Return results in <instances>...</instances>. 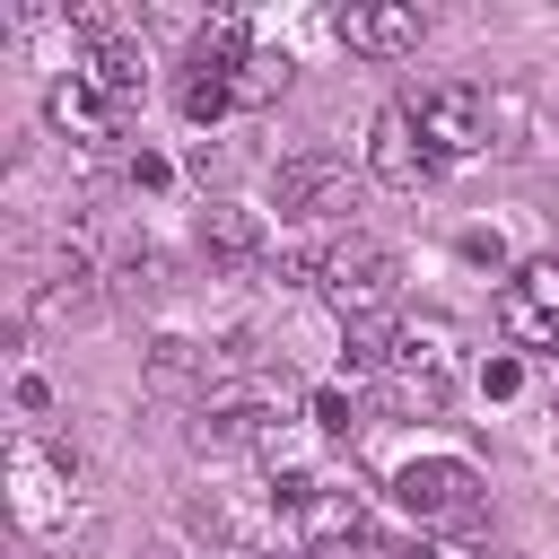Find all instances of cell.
Instances as JSON below:
<instances>
[{
  "label": "cell",
  "mask_w": 559,
  "mask_h": 559,
  "mask_svg": "<svg viewBox=\"0 0 559 559\" xmlns=\"http://www.w3.org/2000/svg\"><path fill=\"white\" fill-rule=\"evenodd\" d=\"M314 288H323V306L341 314V323H376L393 297H402V262H393V245H376V236H332L323 245V271H314Z\"/></svg>",
  "instance_id": "obj_1"
},
{
  "label": "cell",
  "mask_w": 559,
  "mask_h": 559,
  "mask_svg": "<svg viewBox=\"0 0 559 559\" xmlns=\"http://www.w3.org/2000/svg\"><path fill=\"white\" fill-rule=\"evenodd\" d=\"M489 96L480 87H428V96H411V122H419V148H428V166H463V157H480L489 148Z\"/></svg>",
  "instance_id": "obj_2"
},
{
  "label": "cell",
  "mask_w": 559,
  "mask_h": 559,
  "mask_svg": "<svg viewBox=\"0 0 559 559\" xmlns=\"http://www.w3.org/2000/svg\"><path fill=\"white\" fill-rule=\"evenodd\" d=\"M393 498L419 515V524H480V472L463 454H419L393 472Z\"/></svg>",
  "instance_id": "obj_3"
},
{
  "label": "cell",
  "mask_w": 559,
  "mask_h": 559,
  "mask_svg": "<svg viewBox=\"0 0 559 559\" xmlns=\"http://www.w3.org/2000/svg\"><path fill=\"white\" fill-rule=\"evenodd\" d=\"M0 463H9V515H17L26 533H44V542L70 533V472H61L35 437H9Z\"/></svg>",
  "instance_id": "obj_4"
},
{
  "label": "cell",
  "mask_w": 559,
  "mask_h": 559,
  "mask_svg": "<svg viewBox=\"0 0 559 559\" xmlns=\"http://www.w3.org/2000/svg\"><path fill=\"white\" fill-rule=\"evenodd\" d=\"M498 332L515 349H559V253H533L498 288Z\"/></svg>",
  "instance_id": "obj_5"
},
{
  "label": "cell",
  "mask_w": 559,
  "mask_h": 559,
  "mask_svg": "<svg viewBox=\"0 0 559 559\" xmlns=\"http://www.w3.org/2000/svg\"><path fill=\"white\" fill-rule=\"evenodd\" d=\"M271 201H280L288 218H341V210H358V175H349V157H332V148H297V157H280Z\"/></svg>",
  "instance_id": "obj_6"
},
{
  "label": "cell",
  "mask_w": 559,
  "mask_h": 559,
  "mask_svg": "<svg viewBox=\"0 0 559 559\" xmlns=\"http://www.w3.org/2000/svg\"><path fill=\"white\" fill-rule=\"evenodd\" d=\"M332 35H341L349 52H367V61H402V52L428 35V17H419L411 0H349V9L332 17Z\"/></svg>",
  "instance_id": "obj_7"
},
{
  "label": "cell",
  "mask_w": 559,
  "mask_h": 559,
  "mask_svg": "<svg viewBox=\"0 0 559 559\" xmlns=\"http://www.w3.org/2000/svg\"><path fill=\"white\" fill-rule=\"evenodd\" d=\"M367 175L376 183H393V192H419L437 166H428V148H419V122H411V105H384L376 122H367Z\"/></svg>",
  "instance_id": "obj_8"
},
{
  "label": "cell",
  "mask_w": 559,
  "mask_h": 559,
  "mask_svg": "<svg viewBox=\"0 0 559 559\" xmlns=\"http://www.w3.org/2000/svg\"><path fill=\"white\" fill-rule=\"evenodd\" d=\"M271 253V218L245 210V201H210L201 210V262L210 271H253Z\"/></svg>",
  "instance_id": "obj_9"
},
{
  "label": "cell",
  "mask_w": 559,
  "mask_h": 559,
  "mask_svg": "<svg viewBox=\"0 0 559 559\" xmlns=\"http://www.w3.org/2000/svg\"><path fill=\"white\" fill-rule=\"evenodd\" d=\"M367 533V507H358V489H341V480H314L306 489V507H297V550L314 559V550H332V542H358Z\"/></svg>",
  "instance_id": "obj_10"
},
{
  "label": "cell",
  "mask_w": 559,
  "mask_h": 559,
  "mask_svg": "<svg viewBox=\"0 0 559 559\" xmlns=\"http://www.w3.org/2000/svg\"><path fill=\"white\" fill-rule=\"evenodd\" d=\"M44 122H52L61 140L96 148V140H114V122H122V114H114V105H105V96H96L79 70H70V79H52V87H44Z\"/></svg>",
  "instance_id": "obj_11"
},
{
  "label": "cell",
  "mask_w": 559,
  "mask_h": 559,
  "mask_svg": "<svg viewBox=\"0 0 559 559\" xmlns=\"http://www.w3.org/2000/svg\"><path fill=\"white\" fill-rule=\"evenodd\" d=\"M96 297H105V271H96L79 245H70V253H52V262H44V280H35V314H44V323H70V314H87Z\"/></svg>",
  "instance_id": "obj_12"
},
{
  "label": "cell",
  "mask_w": 559,
  "mask_h": 559,
  "mask_svg": "<svg viewBox=\"0 0 559 559\" xmlns=\"http://www.w3.org/2000/svg\"><path fill=\"white\" fill-rule=\"evenodd\" d=\"M79 79H87L114 114H131V105L148 96V61H140V44H122V35H114V44H87V52H79Z\"/></svg>",
  "instance_id": "obj_13"
},
{
  "label": "cell",
  "mask_w": 559,
  "mask_h": 559,
  "mask_svg": "<svg viewBox=\"0 0 559 559\" xmlns=\"http://www.w3.org/2000/svg\"><path fill=\"white\" fill-rule=\"evenodd\" d=\"M445 402H454L445 358H402V367L384 376V411H393V419H445Z\"/></svg>",
  "instance_id": "obj_14"
},
{
  "label": "cell",
  "mask_w": 559,
  "mask_h": 559,
  "mask_svg": "<svg viewBox=\"0 0 559 559\" xmlns=\"http://www.w3.org/2000/svg\"><path fill=\"white\" fill-rule=\"evenodd\" d=\"M253 61V26L227 9V17H210L201 35H192V79H236Z\"/></svg>",
  "instance_id": "obj_15"
},
{
  "label": "cell",
  "mask_w": 559,
  "mask_h": 559,
  "mask_svg": "<svg viewBox=\"0 0 559 559\" xmlns=\"http://www.w3.org/2000/svg\"><path fill=\"white\" fill-rule=\"evenodd\" d=\"M218 376V358L201 349V341H148V393H183V384H210Z\"/></svg>",
  "instance_id": "obj_16"
},
{
  "label": "cell",
  "mask_w": 559,
  "mask_h": 559,
  "mask_svg": "<svg viewBox=\"0 0 559 559\" xmlns=\"http://www.w3.org/2000/svg\"><path fill=\"white\" fill-rule=\"evenodd\" d=\"M402 367V323H349V341H341V376H393Z\"/></svg>",
  "instance_id": "obj_17"
},
{
  "label": "cell",
  "mask_w": 559,
  "mask_h": 559,
  "mask_svg": "<svg viewBox=\"0 0 559 559\" xmlns=\"http://www.w3.org/2000/svg\"><path fill=\"white\" fill-rule=\"evenodd\" d=\"M288 70H297V61H288V52H253V61H245V70H236V79H227V87H236V105H245V114H253V105H271V96H280V87H288Z\"/></svg>",
  "instance_id": "obj_18"
},
{
  "label": "cell",
  "mask_w": 559,
  "mask_h": 559,
  "mask_svg": "<svg viewBox=\"0 0 559 559\" xmlns=\"http://www.w3.org/2000/svg\"><path fill=\"white\" fill-rule=\"evenodd\" d=\"M157 288H166V262H157L148 245H131V253L114 262V297H131V306H140V297H157Z\"/></svg>",
  "instance_id": "obj_19"
},
{
  "label": "cell",
  "mask_w": 559,
  "mask_h": 559,
  "mask_svg": "<svg viewBox=\"0 0 559 559\" xmlns=\"http://www.w3.org/2000/svg\"><path fill=\"white\" fill-rule=\"evenodd\" d=\"M306 419H314L323 437H349V428H358V393H349V384H314V393H306Z\"/></svg>",
  "instance_id": "obj_20"
},
{
  "label": "cell",
  "mask_w": 559,
  "mask_h": 559,
  "mask_svg": "<svg viewBox=\"0 0 559 559\" xmlns=\"http://www.w3.org/2000/svg\"><path fill=\"white\" fill-rule=\"evenodd\" d=\"M183 114L192 122H218V114H236V87L227 79H183Z\"/></svg>",
  "instance_id": "obj_21"
},
{
  "label": "cell",
  "mask_w": 559,
  "mask_h": 559,
  "mask_svg": "<svg viewBox=\"0 0 559 559\" xmlns=\"http://www.w3.org/2000/svg\"><path fill=\"white\" fill-rule=\"evenodd\" d=\"M515 384H524V367H515V358H489V367H480V393H489V402H507Z\"/></svg>",
  "instance_id": "obj_22"
},
{
  "label": "cell",
  "mask_w": 559,
  "mask_h": 559,
  "mask_svg": "<svg viewBox=\"0 0 559 559\" xmlns=\"http://www.w3.org/2000/svg\"><path fill=\"white\" fill-rule=\"evenodd\" d=\"M463 262H489V271H498L507 253H498V236H489V227H463Z\"/></svg>",
  "instance_id": "obj_23"
},
{
  "label": "cell",
  "mask_w": 559,
  "mask_h": 559,
  "mask_svg": "<svg viewBox=\"0 0 559 559\" xmlns=\"http://www.w3.org/2000/svg\"><path fill=\"white\" fill-rule=\"evenodd\" d=\"M314 559H393L376 533H358V542H332V550H314Z\"/></svg>",
  "instance_id": "obj_24"
},
{
  "label": "cell",
  "mask_w": 559,
  "mask_h": 559,
  "mask_svg": "<svg viewBox=\"0 0 559 559\" xmlns=\"http://www.w3.org/2000/svg\"><path fill=\"white\" fill-rule=\"evenodd\" d=\"M166 175H175V166H166V157H148V148H140V157H131V183H140V192H157V183H166Z\"/></svg>",
  "instance_id": "obj_25"
},
{
  "label": "cell",
  "mask_w": 559,
  "mask_h": 559,
  "mask_svg": "<svg viewBox=\"0 0 559 559\" xmlns=\"http://www.w3.org/2000/svg\"><path fill=\"white\" fill-rule=\"evenodd\" d=\"M17 411H52V384L44 376H17Z\"/></svg>",
  "instance_id": "obj_26"
},
{
  "label": "cell",
  "mask_w": 559,
  "mask_h": 559,
  "mask_svg": "<svg viewBox=\"0 0 559 559\" xmlns=\"http://www.w3.org/2000/svg\"><path fill=\"white\" fill-rule=\"evenodd\" d=\"M393 559H454V550H437L428 533H411V542H393Z\"/></svg>",
  "instance_id": "obj_27"
},
{
  "label": "cell",
  "mask_w": 559,
  "mask_h": 559,
  "mask_svg": "<svg viewBox=\"0 0 559 559\" xmlns=\"http://www.w3.org/2000/svg\"><path fill=\"white\" fill-rule=\"evenodd\" d=\"M218 559H280V550H245V542H227V550H218Z\"/></svg>",
  "instance_id": "obj_28"
}]
</instances>
